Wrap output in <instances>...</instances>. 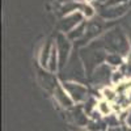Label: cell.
<instances>
[{
    "label": "cell",
    "instance_id": "cell-21",
    "mask_svg": "<svg viewBox=\"0 0 131 131\" xmlns=\"http://www.w3.org/2000/svg\"><path fill=\"white\" fill-rule=\"evenodd\" d=\"M98 2H101V3H105V2H106V0H98Z\"/></svg>",
    "mask_w": 131,
    "mask_h": 131
},
{
    "label": "cell",
    "instance_id": "cell-9",
    "mask_svg": "<svg viewBox=\"0 0 131 131\" xmlns=\"http://www.w3.org/2000/svg\"><path fill=\"white\" fill-rule=\"evenodd\" d=\"M46 70L49 72H51V73H55L59 70V54H58V49H57L55 43H54V47L51 50V55H50V59H49Z\"/></svg>",
    "mask_w": 131,
    "mask_h": 131
},
{
    "label": "cell",
    "instance_id": "cell-22",
    "mask_svg": "<svg viewBox=\"0 0 131 131\" xmlns=\"http://www.w3.org/2000/svg\"><path fill=\"white\" fill-rule=\"evenodd\" d=\"M84 131H91V130H84Z\"/></svg>",
    "mask_w": 131,
    "mask_h": 131
},
{
    "label": "cell",
    "instance_id": "cell-3",
    "mask_svg": "<svg viewBox=\"0 0 131 131\" xmlns=\"http://www.w3.org/2000/svg\"><path fill=\"white\" fill-rule=\"evenodd\" d=\"M55 45H57L58 54H59V68L63 70L68 62V57L71 52V43H70V39L67 38V36L59 34Z\"/></svg>",
    "mask_w": 131,
    "mask_h": 131
},
{
    "label": "cell",
    "instance_id": "cell-6",
    "mask_svg": "<svg viewBox=\"0 0 131 131\" xmlns=\"http://www.w3.org/2000/svg\"><path fill=\"white\" fill-rule=\"evenodd\" d=\"M52 94H54V97H55L57 102H58L62 107L72 109V106H73L75 102H73V100L71 98V96L67 93V91L63 88V85H62V84H58V85H57V88L54 89Z\"/></svg>",
    "mask_w": 131,
    "mask_h": 131
},
{
    "label": "cell",
    "instance_id": "cell-12",
    "mask_svg": "<svg viewBox=\"0 0 131 131\" xmlns=\"http://www.w3.org/2000/svg\"><path fill=\"white\" fill-rule=\"evenodd\" d=\"M85 33H86V24H85V21L84 23H81L79 26H76L72 31H70L68 34H67V38L70 41L72 39H80L85 36Z\"/></svg>",
    "mask_w": 131,
    "mask_h": 131
},
{
    "label": "cell",
    "instance_id": "cell-8",
    "mask_svg": "<svg viewBox=\"0 0 131 131\" xmlns=\"http://www.w3.org/2000/svg\"><path fill=\"white\" fill-rule=\"evenodd\" d=\"M71 118L78 126L88 125V115L81 107H72L71 109Z\"/></svg>",
    "mask_w": 131,
    "mask_h": 131
},
{
    "label": "cell",
    "instance_id": "cell-4",
    "mask_svg": "<svg viewBox=\"0 0 131 131\" xmlns=\"http://www.w3.org/2000/svg\"><path fill=\"white\" fill-rule=\"evenodd\" d=\"M81 23H84V16L81 15V12H73V13L67 15L62 18V21L59 23V29L64 34H68L70 31H72Z\"/></svg>",
    "mask_w": 131,
    "mask_h": 131
},
{
    "label": "cell",
    "instance_id": "cell-2",
    "mask_svg": "<svg viewBox=\"0 0 131 131\" xmlns=\"http://www.w3.org/2000/svg\"><path fill=\"white\" fill-rule=\"evenodd\" d=\"M62 85L67 91V93L71 96L73 102L80 104V102H85L88 100V89H86L85 85L78 81H63Z\"/></svg>",
    "mask_w": 131,
    "mask_h": 131
},
{
    "label": "cell",
    "instance_id": "cell-14",
    "mask_svg": "<svg viewBox=\"0 0 131 131\" xmlns=\"http://www.w3.org/2000/svg\"><path fill=\"white\" fill-rule=\"evenodd\" d=\"M106 63H109V66H118V67H121L123 64V58L119 54H107Z\"/></svg>",
    "mask_w": 131,
    "mask_h": 131
},
{
    "label": "cell",
    "instance_id": "cell-20",
    "mask_svg": "<svg viewBox=\"0 0 131 131\" xmlns=\"http://www.w3.org/2000/svg\"><path fill=\"white\" fill-rule=\"evenodd\" d=\"M127 62L126 63H128V64H131V51H128V54H127Z\"/></svg>",
    "mask_w": 131,
    "mask_h": 131
},
{
    "label": "cell",
    "instance_id": "cell-18",
    "mask_svg": "<svg viewBox=\"0 0 131 131\" xmlns=\"http://www.w3.org/2000/svg\"><path fill=\"white\" fill-rule=\"evenodd\" d=\"M107 131H131V127L128 125H118L114 127H109Z\"/></svg>",
    "mask_w": 131,
    "mask_h": 131
},
{
    "label": "cell",
    "instance_id": "cell-7",
    "mask_svg": "<svg viewBox=\"0 0 131 131\" xmlns=\"http://www.w3.org/2000/svg\"><path fill=\"white\" fill-rule=\"evenodd\" d=\"M128 9V5L127 4H123V5H117V7H104L101 9V17L104 20H115L118 17H121L126 13V10Z\"/></svg>",
    "mask_w": 131,
    "mask_h": 131
},
{
    "label": "cell",
    "instance_id": "cell-16",
    "mask_svg": "<svg viewBox=\"0 0 131 131\" xmlns=\"http://www.w3.org/2000/svg\"><path fill=\"white\" fill-rule=\"evenodd\" d=\"M125 80H127V79H126V76L123 75V72H122L121 70L113 71V73H112V83H113L114 85L121 84V83H123Z\"/></svg>",
    "mask_w": 131,
    "mask_h": 131
},
{
    "label": "cell",
    "instance_id": "cell-19",
    "mask_svg": "<svg viewBox=\"0 0 131 131\" xmlns=\"http://www.w3.org/2000/svg\"><path fill=\"white\" fill-rule=\"evenodd\" d=\"M126 125H128L131 127V110L127 112V118H126Z\"/></svg>",
    "mask_w": 131,
    "mask_h": 131
},
{
    "label": "cell",
    "instance_id": "cell-5",
    "mask_svg": "<svg viewBox=\"0 0 131 131\" xmlns=\"http://www.w3.org/2000/svg\"><path fill=\"white\" fill-rule=\"evenodd\" d=\"M112 68L107 63L106 64H100L94 68L92 73V81L98 85H107V81H112Z\"/></svg>",
    "mask_w": 131,
    "mask_h": 131
},
{
    "label": "cell",
    "instance_id": "cell-17",
    "mask_svg": "<svg viewBox=\"0 0 131 131\" xmlns=\"http://www.w3.org/2000/svg\"><path fill=\"white\" fill-rule=\"evenodd\" d=\"M123 4H127V0H106L104 3V7H117Z\"/></svg>",
    "mask_w": 131,
    "mask_h": 131
},
{
    "label": "cell",
    "instance_id": "cell-1",
    "mask_svg": "<svg viewBox=\"0 0 131 131\" xmlns=\"http://www.w3.org/2000/svg\"><path fill=\"white\" fill-rule=\"evenodd\" d=\"M104 50H107L109 54H119V55H127L130 50L128 37L123 34L122 30H110L101 38L100 43H97Z\"/></svg>",
    "mask_w": 131,
    "mask_h": 131
},
{
    "label": "cell",
    "instance_id": "cell-10",
    "mask_svg": "<svg viewBox=\"0 0 131 131\" xmlns=\"http://www.w3.org/2000/svg\"><path fill=\"white\" fill-rule=\"evenodd\" d=\"M52 47H54V43L51 41H47L45 43V46L42 47L41 52H39V64L43 68L47 67V63H49V59H50V55H51Z\"/></svg>",
    "mask_w": 131,
    "mask_h": 131
},
{
    "label": "cell",
    "instance_id": "cell-11",
    "mask_svg": "<svg viewBox=\"0 0 131 131\" xmlns=\"http://www.w3.org/2000/svg\"><path fill=\"white\" fill-rule=\"evenodd\" d=\"M96 110L97 113L102 115V117H109V115H112L114 114V107H113V104L112 102H109L106 100H100L97 102V106H96Z\"/></svg>",
    "mask_w": 131,
    "mask_h": 131
},
{
    "label": "cell",
    "instance_id": "cell-15",
    "mask_svg": "<svg viewBox=\"0 0 131 131\" xmlns=\"http://www.w3.org/2000/svg\"><path fill=\"white\" fill-rule=\"evenodd\" d=\"M80 12H81V15L84 16V18H86V20H89V18H92L93 16H94V8L91 5V4H88V3H81V7H80Z\"/></svg>",
    "mask_w": 131,
    "mask_h": 131
},
{
    "label": "cell",
    "instance_id": "cell-13",
    "mask_svg": "<svg viewBox=\"0 0 131 131\" xmlns=\"http://www.w3.org/2000/svg\"><path fill=\"white\" fill-rule=\"evenodd\" d=\"M102 97H104V100L114 104L118 98V93H117L115 88H113V86H105L102 89Z\"/></svg>",
    "mask_w": 131,
    "mask_h": 131
}]
</instances>
